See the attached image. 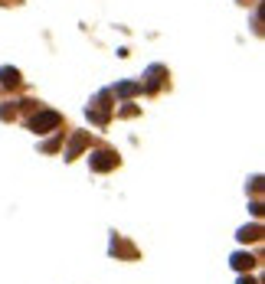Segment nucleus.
Instances as JSON below:
<instances>
[{
  "instance_id": "nucleus-1",
  "label": "nucleus",
  "mask_w": 265,
  "mask_h": 284,
  "mask_svg": "<svg viewBox=\"0 0 265 284\" xmlns=\"http://www.w3.org/2000/svg\"><path fill=\"white\" fill-rule=\"evenodd\" d=\"M63 118H59V111H40L30 118V131H36V134H46V131H56Z\"/></svg>"
},
{
  "instance_id": "nucleus-6",
  "label": "nucleus",
  "mask_w": 265,
  "mask_h": 284,
  "mask_svg": "<svg viewBox=\"0 0 265 284\" xmlns=\"http://www.w3.org/2000/svg\"><path fill=\"white\" fill-rule=\"evenodd\" d=\"M239 242H259L262 238V226H245V229H239Z\"/></svg>"
},
{
  "instance_id": "nucleus-9",
  "label": "nucleus",
  "mask_w": 265,
  "mask_h": 284,
  "mask_svg": "<svg viewBox=\"0 0 265 284\" xmlns=\"http://www.w3.org/2000/svg\"><path fill=\"white\" fill-rule=\"evenodd\" d=\"M239 284H255V281L252 278H239Z\"/></svg>"
},
{
  "instance_id": "nucleus-5",
  "label": "nucleus",
  "mask_w": 265,
  "mask_h": 284,
  "mask_svg": "<svg viewBox=\"0 0 265 284\" xmlns=\"http://www.w3.org/2000/svg\"><path fill=\"white\" fill-rule=\"evenodd\" d=\"M229 261H233V268H236V271H249L252 265H255V258H252L249 252H236V255H233Z\"/></svg>"
},
{
  "instance_id": "nucleus-7",
  "label": "nucleus",
  "mask_w": 265,
  "mask_h": 284,
  "mask_svg": "<svg viewBox=\"0 0 265 284\" xmlns=\"http://www.w3.org/2000/svg\"><path fill=\"white\" fill-rule=\"evenodd\" d=\"M138 92H141L138 82H118L115 85V95H121V98H131V95H138Z\"/></svg>"
},
{
  "instance_id": "nucleus-8",
  "label": "nucleus",
  "mask_w": 265,
  "mask_h": 284,
  "mask_svg": "<svg viewBox=\"0 0 265 284\" xmlns=\"http://www.w3.org/2000/svg\"><path fill=\"white\" fill-rule=\"evenodd\" d=\"M147 75H151V88H157L164 82V66H151V69H147Z\"/></svg>"
},
{
  "instance_id": "nucleus-2",
  "label": "nucleus",
  "mask_w": 265,
  "mask_h": 284,
  "mask_svg": "<svg viewBox=\"0 0 265 284\" xmlns=\"http://www.w3.org/2000/svg\"><path fill=\"white\" fill-rule=\"evenodd\" d=\"M88 164H92V170L105 173V170H111V167H118V157H115L111 150H95V154L88 157Z\"/></svg>"
},
{
  "instance_id": "nucleus-3",
  "label": "nucleus",
  "mask_w": 265,
  "mask_h": 284,
  "mask_svg": "<svg viewBox=\"0 0 265 284\" xmlns=\"http://www.w3.org/2000/svg\"><path fill=\"white\" fill-rule=\"evenodd\" d=\"M85 147H88V137L85 134H72V140H69V147H66V160H75Z\"/></svg>"
},
{
  "instance_id": "nucleus-4",
  "label": "nucleus",
  "mask_w": 265,
  "mask_h": 284,
  "mask_svg": "<svg viewBox=\"0 0 265 284\" xmlns=\"http://www.w3.org/2000/svg\"><path fill=\"white\" fill-rule=\"evenodd\" d=\"M0 85L16 88V85H20V72H16L13 66H4V69H0Z\"/></svg>"
}]
</instances>
